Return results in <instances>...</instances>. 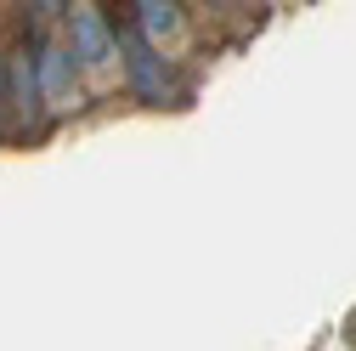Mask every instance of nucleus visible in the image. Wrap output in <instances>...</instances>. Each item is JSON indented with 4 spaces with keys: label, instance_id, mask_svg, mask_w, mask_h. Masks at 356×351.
<instances>
[{
    "label": "nucleus",
    "instance_id": "nucleus-3",
    "mask_svg": "<svg viewBox=\"0 0 356 351\" xmlns=\"http://www.w3.org/2000/svg\"><path fill=\"white\" fill-rule=\"evenodd\" d=\"M74 52H63V46H40V97L46 102H68V91H74Z\"/></svg>",
    "mask_w": 356,
    "mask_h": 351
},
{
    "label": "nucleus",
    "instance_id": "nucleus-1",
    "mask_svg": "<svg viewBox=\"0 0 356 351\" xmlns=\"http://www.w3.org/2000/svg\"><path fill=\"white\" fill-rule=\"evenodd\" d=\"M119 57H124V74H130V85H136V97L164 102V63L147 46V29H124L119 34Z\"/></svg>",
    "mask_w": 356,
    "mask_h": 351
},
{
    "label": "nucleus",
    "instance_id": "nucleus-4",
    "mask_svg": "<svg viewBox=\"0 0 356 351\" xmlns=\"http://www.w3.org/2000/svg\"><path fill=\"white\" fill-rule=\"evenodd\" d=\"M136 17H142L147 34H175L181 29V6L175 0H136Z\"/></svg>",
    "mask_w": 356,
    "mask_h": 351
},
{
    "label": "nucleus",
    "instance_id": "nucleus-2",
    "mask_svg": "<svg viewBox=\"0 0 356 351\" xmlns=\"http://www.w3.org/2000/svg\"><path fill=\"white\" fill-rule=\"evenodd\" d=\"M68 29H74V57L79 63H108V57H119V34H113V23H108V12H91V6H74L68 12Z\"/></svg>",
    "mask_w": 356,
    "mask_h": 351
}]
</instances>
